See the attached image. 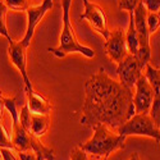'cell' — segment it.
<instances>
[{
	"mask_svg": "<svg viewBox=\"0 0 160 160\" xmlns=\"http://www.w3.org/2000/svg\"><path fill=\"white\" fill-rule=\"evenodd\" d=\"M105 54L117 64L121 63L129 52L126 44V31L123 28H115L110 31L109 37L104 42Z\"/></svg>",
	"mask_w": 160,
	"mask_h": 160,
	"instance_id": "cell-9",
	"label": "cell"
},
{
	"mask_svg": "<svg viewBox=\"0 0 160 160\" xmlns=\"http://www.w3.org/2000/svg\"><path fill=\"white\" fill-rule=\"evenodd\" d=\"M7 13H8V7L5 5L4 0H0V36H4L8 41H13L10 37L7 27Z\"/></svg>",
	"mask_w": 160,
	"mask_h": 160,
	"instance_id": "cell-17",
	"label": "cell"
},
{
	"mask_svg": "<svg viewBox=\"0 0 160 160\" xmlns=\"http://www.w3.org/2000/svg\"><path fill=\"white\" fill-rule=\"evenodd\" d=\"M128 160H141V159H140V155H138L137 152H133V155H132Z\"/></svg>",
	"mask_w": 160,
	"mask_h": 160,
	"instance_id": "cell-29",
	"label": "cell"
},
{
	"mask_svg": "<svg viewBox=\"0 0 160 160\" xmlns=\"http://www.w3.org/2000/svg\"><path fill=\"white\" fill-rule=\"evenodd\" d=\"M133 114L132 88L113 79L105 68H100L88 77L85 82L81 124L91 128L104 124L113 131H118Z\"/></svg>",
	"mask_w": 160,
	"mask_h": 160,
	"instance_id": "cell-1",
	"label": "cell"
},
{
	"mask_svg": "<svg viewBox=\"0 0 160 160\" xmlns=\"http://www.w3.org/2000/svg\"><path fill=\"white\" fill-rule=\"evenodd\" d=\"M19 160H40L37 154L32 150H27V151H17Z\"/></svg>",
	"mask_w": 160,
	"mask_h": 160,
	"instance_id": "cell-27",
	"label": "cell"
},
{
	"mask_svg": "<svg viewBox=\"0 0 160 160\" xmlns=\"http://www.w3.org/2000/svg\"><path fill=\"white\" fill-rule=\"evenodd\" d=\"M8 9L14 12H26L31 5V0H4Z\"/></svg>",
	"mask_w": 160,
	"mask_h": 160,
	"instance_id": "cell-20",
	"label": "cell"
},
{
	"mask_svg": "<svg viewBox=\"0 0 160 160\" xmlns=\"http://www.w3.org/2000/svg\"><path fill=\"white\" fill-rule=\"evenodd\" d=\"M71 160H88V154L81 149V146H77L71 151Z\"/></svg>",
	"mask_w": 160,
	"mask_h": 160,
	"instance_id": "cell-25",
	"label": "cell"
},
{
	"mask_svg": "<svg viewBox=\"0 0 160 160\" xmlns=\"http://www.w3.org/2000/svg\"><path fill=\"white\" fill-rule=\"evenodd\" d=\"M4 108L10 113L12 117V122L13 123H19V112L17 109V96L13 98H4Z\"/></svg>",
	"mask_w": 160,
	"mask_h": 160,
	"instance_id": "cell-18",
	"label": "cell"
},
{
	"mask_svg": "<svg viewBox=\"0 0 160 160\" xmlns=\"http://www.w3.org/2000/svg\"><path fill=\"white\" fill-rule=\"evenodd\" d=\"M92 129H94L92 137L81 145V149H83L87 154L100 158L101 160H106L113 152L124 149L127 137L119 135L117 131H113L104 124L95 126Z\"/></svg>",
	"mask_w": 160,
	"mask_h": 160,
	"instance_id": "cell-3",
	"label": "cell"
},
{
	"mask_svg": "<svg viewBox=\"0 0 160 160\" xmlns=\"http://www.w3.org/2000/svg\"><path fill=\"white\" fill-rule=\"evenodd\" d=\"M3 99H4V96H3L2 92H0V118H2V112L4 109V101H3Z\"/></svg>",
	"mask_w": 160,
	"mask_h": 160,
	"instance_id": "cell-28",
	"label": "cell"
},
{
	"mask_svg": "<svg viewBox=\"0 0 160 160\" xmlns=\"http://www.w3.org/2000/svg\"><path fill=\"white\" fill-rule=\"evenodd\" d=\"M19 123L26 131L30 132V128H31V113L28 110V106L26 104L22 106V109L19 112Z\"/></svg>",
	"mask_w": 160,
	"mask_h": 160,
	"instance_id": "cell-21",
	"label": "cell"
},
{
	"mask_svg": "<svg viewBox=\"0 0 160 160\" xmlns=\"http://www.w3.org/2000/svg\"><path fill=\"white\" fill-rule=\"evenodd\" d=\"M83 5L85 12L79 16V18L87 21L94 31H96L104 40H106L109 37L110 31L108 28V17H106L105 10L100 5L91 3L88 0H83Z\"/></svg>",
	"mask_w": 160,
	"mask_h": 160,
	"instance_id": "cell-7",
	"label": "cell"
},
{
	"mask_svg": "<svg viewBox=\"0 0 160 160\" xmlns=\"http://www.w3.org/2000/svg\"><path fill=\"white\" fill-rule=\"evenodd\" d=\"M0 158H2V155H0ZM0 160H2V159H0Z\"/></svg>",
	"mask_w": 160,
	"mask_h": 160,
	"instance_id": "cell-31",
	"label": "cell"
},
{
	"mask_svg": "<svg viewBox=\"0 0 160 160\" xmlns=\"http://www.w3.org/2000/svg\"><path fill=\"white\" fill-rule=\"evenodd\" d=\"M146 64L148 63L140 59L137 55L128 54L118 64V68H117V73L121 83H123L129 88H133L136 82L138 81V78L143 74Z\"/></svg>",
	"mask_w": 160,
	"mask_h": 160,
	"instance_id": "cell-6",
	"label": "cell"
},
{
	"mask_svg": "<svg viewBox=\"0 0 160 160\" xmlns=\"http://www.w3.org/2000/svg\"><path fill=\"white\" fill-rule=\"evenodd\" d=\"M155 123H156V126H158V127H159V129H160V117H159V119H158V121H156Z\"/></svg>",
	"mask_w": 160,
	"mask_h": 160,
	"instance_id": "cell-30",
	"label": "cell"
},
{
	"mask_svg": "<svg viewBox=\"0 0 160 160\" xmlns=\"http://www.w3.org/2000/svg\"><path fill=\"white\" fill-rule=\"evenodd\" d=\"M117 132L124 137L143 136L160 142V129L149 114H133Z\"/></svg>",
	"mask_w": 160,
	"mask_h": 160,
	"instance_id": "cell-4",
	"label": "cell"
},
{
	"mask_svg": "<svg viewBox=\"0 0 160 160\" xmlns=\"http://www.w3.org/2000/svg\"><path fill=\"white\" fill-rule=\"evenodd\" d=\"M148 12H158L160 10V0H141Z\"/></svg>",
	"mask_w": 160,
	"mask_h": 160,
	"instance_id": "cell-26",
	"label": "cell"
},
{
	"mask_svg": "<svg viewBox=\"0 0 160 160\" xmlns=\"http://www.w3.org/2000/svg\"><path fill=\"white\" fill-rule=\"evenodd\" d=\"M136 92L133 96V108H135V114H149L151 105L154 101L155 92L148 78L142 74L138 81L135 85Z\"/></svg>",
	"mask_w": 160,
	"mask_h": 160,
	"instance_id": "cell-10",
	"label": "cell"
},
{
	"mask_svg": "<svg viewBox=\"0 0 160 160\" xmlns=\"http://www.w3.org/2000/svg\"><path fill=\"white\" fill-rule=\"evenodd\" d=\"M52 8H54V0H42L41 4L35 7L30 5L27 8V10H26V13H27V30H26L24 37L22 38L24 46H30L38 23L42 21V18L50 10H52Z\"/></svg>",
	"mask_w": 160,
	"mask_h": 160,
	"instance_id": "cell-8",
	"label": "cell"
},
{
	"mask_svg": "<svg viewBox=\"0 0 160 160\" xmlns=\"http://www.w3.org/2000/svg\"><path fill=\"white\" fill-rule=\"evenodd\" d=\"M141 0H119V9L121 10H127V12H133L137 4Z\"/></svg>",
	"mask_w": 160,
	"mask_h": 160,
	"instance_id": "cell-23",
	"label": "cell"
},
{
	"mask_svg": "<svg viewBox=\"0 0 160 160\" xmlns=\"http://www.w3.org/2000/svg\"><path fill=\"white\" fill-rule=\"evenodd\" d=\"M146 23H148L149 33L152 35L160 28V10L158 12H148L146 14Z\"/></svg>",
	"mask_w": 160,
	"mask_h": 160,
	"instance_id": "cell-19",
	"label": "cell"
},
{
	"mask_svg": "<svg viewBox=\"0 0 160 160\" xmlns=\"http://www.w3.org/2000/svg\"><path fill=\"white\" fill-rule=\"evenodd\" d=\"M146 14H148V10H146L142 2H140L137 7L135 8V10L132 12L135 28H136L137 37H138V45H140L137 57L146 63H150L151 46H150V33L148 28V23H146Z\"/></svg>",
	"mask_w": 160,
	"mask_h": 160,
	"instance_id": "cell-5",
	"label": "cell"
},
{
	"mask_svg": "<svg viewBox=\"0 0 160 160\" xmlns=\"http://www.w3.org/2000/svg\"><path fill=\"white\" fill-rule=\"evenodd\" d=\"M8 54L10 58L12 64L19 71L22 79L24 82L26 91L32 90L33 86L31 83V79L27 73V46H24L22 41H10L8 48Z\"/></svg>",
	"mask_w": 160,
	"mask_h": 160,
	"instance_id": "cell-11",
	"label": "cell"
},
{
	"mask_svg": "<svg viewBox=\"0 0 160 160\" xmlns=\"http://www.w3.org/2000/svg\"><path fill=\"white\" fill-rule=\"evenodd\" d=\"M31 150L37 154L40 160H55L54 149L44 145L41 142V138H37L35 136L31 137Z\"/></svg>",
	"mask_w": 160,
	"mask_h": 160,
	"instance_id": "cell-16",
	"label": "cell"
},
{
	"mask_svg": "<svg viewBox=\"0 0 160 160\" xmlns=\"http://www.w3.org/2000/svg\"><path fill=\"white\" fill-rule=\"evenodd\" d=\"M72 2L73 0H62L63 30H62L60 38H59V46L58 48H49L48 51L58 59H63L68 54H72V52H78V54H82L83 57H86L88 59H92L96 55L95 50L88 48V46L82 45L74 35L73 26L71 23V18H69V10L72 7Z\"/></svg>",
	"mask_w": 160,
	"mask_h": 160,
	"instance_id": "cell-2",
	"label": "cell"
},
{
	"mask_svg": "<svg viewBox=\"0 0 160 160\" xmlns=\"http://www.w3.org/2000/svg\"><path fill=\"white\" fill-rule=\"evenodd\" d=\"M31 137L32 135L26 131L21 123H13L12 142L16 151H27L31 150Z\"/></svg>",
	"mask_w": 160,
	"mask_h": 160,
	"instance_id": "cell-13",
	"label": "cell"
},
{
	"mask_svg": "<svg viewBox=\"0 0 160 160\" xmlns=\"http://www.w3.org/2000/svg\"><path fill=\"white\" fill-rule=\"evenodd\" d=\"M27 92V102L26 105L28 106V110L33 115H49L52 104L51 101L42 94H38L33 88L26 91Z\"/></svg>",
	"mask_w": 160,
	"mask_h": 160,
	"instance_id": "cell-12",
	"label": "cell"
},
{
	"mask_svg": "<svg viewBox=\"0 0 160 160\" xmlns=\"http://www.w3.org/2000/svg\"><path fill=\"white\" fill-rule=\"evenodd\" d=\"M126 44H127V49H128L129 54L137 55L140 45H138V37H137V32L135 28V22H133L132 12L129 13V23H128V28L126 31Z\"/></svg>",
	"mask_w": 160,
	"mask_h": 160,
	"instance_id": "cell-15",
	"label": "cell"
},
{
	"mask_svg": "<svg viewBox=\"0 0 160 160\" xmlns=\"http://www.w3.org/2000/svg\"><path fill=\"white\" fill-rule=\"evenodd\" d=\"M49 126H50L49 115H33V114H31L30 133L32 136H35L37 138H41L49 131Z\"/></svg>",
	"mask_w": 160,
	"mask_h": 160,
	"instance_id": "cell-14",
	"label": "cell"
},
{
	"mask_svg": "<svg viewBox=\"0 0 160 160\" xmlns=\"http://www.w3.org/2000/svg\"><path fill=\"white\" fill-rule=\"evenodd\" d=\"M0 148H5V149H14L12 142V137H9L8 132L5 131L3 123L0 122Z\"/></svg>",
	"mask_w": 160,
	"mask_h": 160,
	"instance_id": "cell-22",
	"label": "cell"
},
{
	"mask_svg": "<svg viewBox=\"0 0 160 160\" xmlns=\"http://www.w3.org/2000/svg\"><path fill=\"white\" fill-rule=\"evenodd\" d=\"M0 155H2V159L3 160H19L18 152L14 149L0 148Z\"/></svg>",
	"mask_w": 160,
	"mask_h": 160,
	"instance_id": "cell-24",
	"label": "cell"
}]
</instances>
